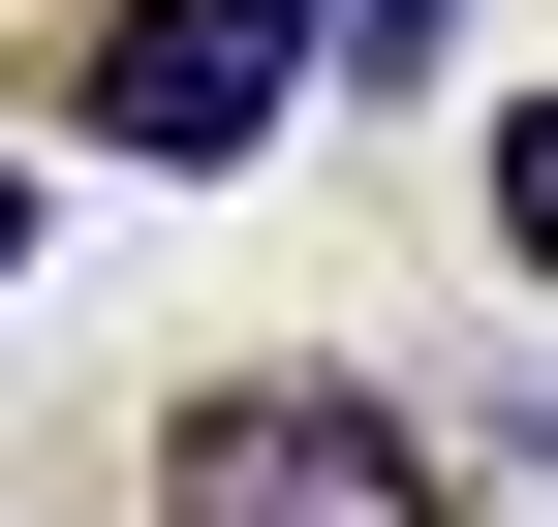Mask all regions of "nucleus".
Listing matches in <instances>:
<instances>
[{
	"mask_svg": "<svg viewBox=\"0 0 558 527\" xmlns=\"http://www.w3.org/2000/svg\"><path fill=\"white\" fill-rule=\"evenodd\" d=\"M156 527H497V497H465V434L373 404V372H186L156 404Z\"/></svg>",
	"mask_w": 558,
	"mask_h": 527,
	"instance_id": "obj_1",
	"label": "nucleus"
},
{
	"mask_svg": "<svg viewBox=\"0 0 558 527\" xmlns=\"http://www.w3.org/2000/svg\"><path fill=\"white\" fill-rule=\"evenodd\" d=\"M311 62H341L311 0H124L62 94H94V156H186V186H218V156H279V94H311Z\"/></svg>",
	"mask_w": 558,
	"mask_h": 527,
	"instance_id": "obj_2",
	"label": "nucleus"
},
{
	"mask_svg": "<svg viewBox=\"0 0 558 527\" xmlns=\"http://www.w3.org/2000/svg\"><path fill=\"white\" fill-rule=\"evenodd\" d=\"M497 248H527V280H558V94L497 124Z\"/></svg>",
	"mask_w": 558,
	"mask_h": 527,
	"instance_id": "obj_3",
	"label": "nucleus"
},
{
	"mask_svg": "<svg viewBox=\"0 0 558 527\" xmlns=\"http://www.w3.org/2000/svg\"><path fill=\"white\" fill-rule=\"evenodd\" d=\"M311 32H341V62H435V32H465V0H311Z\"/></svg>",
	"mask_w": 558,
	"mask_h": 527,
	"instance_id": "obj_4",
	"label": "nucleus"
},
{
	"mask_svg": "<svg viewBox=\"0 0 558 527\" xmlns=\"http://www.w3.org/2000/svg\"><path fill=\"white\" fill-rule=\"evenodd\" d=\"M0 280H32V186H0Z\"/></svg>",
	"mask_w": 558,
	"mask_h": 527,
	"instance_id": "obj_5",
	"label": "nucleus"
}]
</instances>
